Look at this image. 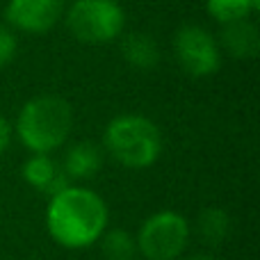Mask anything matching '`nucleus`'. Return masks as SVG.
Instances as JSON below:
<instances>
[{"instance_id":"14","label":"nucleus","mask_w":260,"mask_h":260,"mask_svg":"<svg viewBox=\"0 0 260 260\" xmlns=\"http://www.w3.org/2000/svg\"><path fill=\"white\" fill-rule=\"evenodd\" d=\"M206 9L219 25L244 21V18H249L253 12H256L251 0H208Z\"/></svg>"},{"instance_id":"11","label":"nucleus","mask_w":260,"mask_h":260,"mask_svg":"<svg viewBox=\"0 0 260 260\" xmlns=\"http://www.w3.org/2000/svg\"><path fill=\"white\" fill-rule=\"evenodd\" d=\"M121 55L130 67L139 69V71H151L160 64V46L146 32L128 35L121 44Z\"/></svg>"},{"instance_id":"18","label":"nucleus","mask_w":260,"mask_h":260,"mask_svg":"<svg viewBox=\"0 0 260 260\" xmlns=\"http://www.w3.org/2000/svg\"><path fill=\"white\" fill-rule=\"evenodd\" d=\"M251 5H253V9H256V12L260 9V0H251Z\"/></svg>"},{"instance_id":"16","label":"nucleus","mask_w":260,"mask_h":260,"mask_svg":"<svg viewBox=\"0 0 260 260\" xmlns=\"http://www.w3.org/2000/svg\"><path fill=\"white\" fill-rule=\"evenodd\" d=\"M12 137H14V126L3 117V114H0V155H3V153L9 148Z\"/></svg>"},{"instance_id":"2","label":"nucleus","mask_w":260,"mask_h":260,"mask_svg":"<svg viewBox=\"0 0 260 260\" xmlns=\"http://www.w3.org/2000/svg\"><path fill=\"white\" fill-rule=\"evenodd\" d=\"M73 128V110L64 99L41 94L21 108L14 123V135L30 153L50 155L69 139Z\"/></svg>"},{"instance_id":"4","label":"nucleus","mask_w":260,"mask_h":260,"mask_svg":"<svg viewBox=\"0 0 260 260\" xmlns=\"http://www.w3.org/2000/svg\"><path fill=\"white\" fill-rule=\"evenodd\" d=\"M126 14L117 0H73L67 9V27L80 44L103 46L119 39Z\"/></svg>"},{"instance_id":"6","label":"nucleus","mask_w":260,"mask_h":260,"mask_svg":"<svg viewBox=\"0 0 260 260\" xmlns=\"http://www.w3.org/2000/svg\"><path fill=\"white\" fill-rule=\"evenodd\" d=\"M174 55L189 78H208L219 71L221 48L217 37L201 25H183L174 35Z\"/></svg>"},{"instance_id":"15","label":"nucleus","mask_w":260,"mask_h":260,"mask_svg":"<svg viewBox=\"0 0 260 260\" xmlns=\"http://www.w3.org/2000/svg\"><path fill=\"white\" fill-rule=\"evenodd\" d=\"M18 53V39L12 27L0 25V69L9 67Z\"/></svg>"},{"instance_id":"13","label":"nucleus","mask_w":260,"mask_h":260,"mask_svg":"<svg viewBox=\"0 0 260 260\" xmlns=\"http://www.w3.org/2000/svg\"><path fill=\"white\" fill-rule=\"evenodd\" d=\"M101 253L105 260H135L137 258V240L123 229L105 231L101 235Z\"/></svg>"},{"instance_id":"10","label":"nucleus","mask_w":260,"mask_h":260,"mask_svg":"<svg viewBox=\"0 0 260 260\" xmlns=\"http://www.w3.org/2000/svg\"><path fill=\"white\" fill-rule=\"evenodd\" d=\"M103 148L94 142H76L67 151L62 162V169L67 174V178L71 180H89L103 169Z\"/></svg>"},{"instance_id":"5","label":"nucleus","mask_w":260,"mask_h":260,"mask_svg":"<svg viewBox=\"0 0 260 260\" xmlns=\"http://www.w3.org/2000/svg\"><path fill=\"white\" fill-rule=\"evenodd\" d=\"M137 240V253L146 260H178L187 251L189 224L180 212L160 210L144 219Z\"/></svg>"},{"instance_id":"12","label":"nucleus","mask_w":260,"mask_h":260,"mask_svg":"<svg viewBox=\"0 0 260 260\" xmlns=\"http://www.w3.org/2000/svg\"><path fill=\"white\" fill-rule=\"evenodd\" d=\"M197 233L210 247L224 244L231 235V217L221 208H206L199 212L197 219Z\"/></svg>"},{"instance_id":"1","label":"nucleus","mask_w":260,"mask_h":260,"mask_svg":"<svg viewBox=\"0 0 260 260\" xmlns=\"http://www.w3.org/2000/svg\"><path fill=\"white\" fill-rule=\"evenodd\" d=\"M110 210L101 194L89 187L69 185L50 197L46 210L48 233L64 249H87L108 229Z\"/></svg>"},{"instance_id":"17","label":"nucleus","mask_w":260,"mask_h":260,"mask_svg":"<svg viewBox=\"0 0 260 260\" xmlns=\"http://www.w3.org/2000/svg\"><path fill=\"white\" fill-rule=\"evenodd\" d=\"M185 260H215L212 256H208V253H194V256L185 258Z\"/></svg>"},{"instance_id":"7","label":"nucleus","mask_w":260,"mask_h":260,"mask_svg":"<svg viewBox=\"0 0 260 260\" xmlns=\"http://www.w3.org/2000/svg\"><path fill=\"white\" fill-rule=\"evenodd\" d=\"M64 5H67L64 0H9L5 18L14 30L44 35L59 23Z\"/></svg>"},{"instance_id":"3","label":"nucleus","mask_w":260,"mask_h":260,"mask_svg":"<svg viewBox=\"0 0 260 260\" xmlns=\"http://www.w3.org/2000/svg\"><path fill=\"white\" fill-rule=\"evenodd\" d=\"M103 151L126 169H148L162 153V133L144 114H119L105 126Z\"/></svg>"},{"instance_id":"8","label":"nucleus","mask_w":260,"mask_h":260,"mask_svg":"<svg viewBox=\"0 0 260 260\" xmlns=\"http://www.w3.org/2000/svg\"><path fill=\"white\" fill-rule=\"evenodd\" d=\"M21 174L30 187H35L37 192L50 194V197H55L57 192H62L64 187L71 185V180L64 174L62 165L55 162L46 153H32L25 160V165H23Z\"/></svg>"},{"instance_id":"9","label":"nucleus","mask_w":260,"mask_h":260,"mask_svg":"<svg viewBox=\"0 0 260 260\" xmlns=\"http://www.w3.org/2000/svg\"><path fill=\"white\" fill-rule=\"evenodd\" d=\"M217 44L233 59H253L260 50V32H258L256 23L244 18V21L221 25Z\"/></svg>"}]
</instances>
